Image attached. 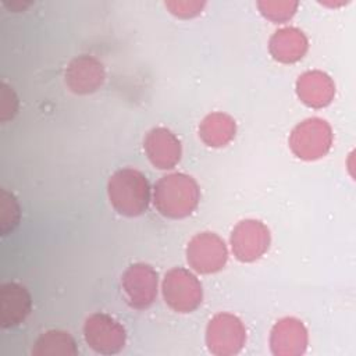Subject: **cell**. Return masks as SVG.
Segmentation results:
<instances>
[{
	"label": "cell",
	"mask_w": 356,
	"mask_h": 356,
	"mask_svg": "<svg viewBox=\"0 0 356 356\" xmlns=\"http://www.w3.org/2000/svg\"><path fill=\"white\" fill-rule=\"evenodd\" d=\"M200 200L197 182L188 174L171 172L163 175L153 189V203L157 211L168 218L191 216Z\"/></svg>",
	"instance_id": "1"
},
{
	"label": "cell",
	"mask_w": 356,
	"mask_h": 356,
	"mask_svg": "<svg viewBox=\"0 0 356 356\" xmlns=\"http://www.w3.org/2000/svg\"><path fill=\"white\" fill-rule=\"evenodd\" d=\"M107 196L113 209L125 217L143 214L152 199L150 184L143 172L135 168L117 170L107 182Z\"/></svg>",
	"instance_id": "2"
},
{
	"label": "cell",
	"mask_w": 356,
	"mask_h": 356,
	"mask_svg": "<svg viewBox=\"0 0 356 356\" xmlns=\"http://www.w3.org/2000/svg\"><path fill=\"white\" fill-rule=\"evenodd\" d=\"M288 142L292 153L298 159L306 161L318 160L332 146V129L323 118H306L292 129Z\"/></svg>",
	"instance_id": "3"
},
{
	"label": "cell",
	"mask_w": 356,
	"mask_h": 356,
	"mask_svg": "<svg viewBox=\"0 0 356 356\" xmlns=\"http://www.w3.org/2000/svg\"><path fill=\"white\" fill-rule=\"evenodd\" d=\"M164 302L177 313L196 310L203 299V288L197 277L184 267L168 270L161 282Z\"/></svg>",
	"instance_id": "4"
},
{
	"label": "cell",
	"mask_w": 356,
	"mask_h": 356,
	"mask_svg": "<svg viewBox=\"0 0 356 356\" xmlns=\"http://www.w3.org/2000/svg\"><path fill=\"white\" fill-rule=\"evenodd\" d=\"M246 328L242 320L231 313H217L206 327V345L216 356H231L242 350Z\"/></svg>",
	"instance_id": "5"
},
{
	"label": "cell",
	"mask_w": 356,
	"mask_h": 356,
	"mask_svg": "<svg viewBox=\"0 0 356 356\" xmlns=\"http://www.w3.org/2000/svg\"><path fill=\"white\" fill-rule=\"evenodd\" d=\"M228 260L225 242L214 232H199L186 246V261L199 274H214L224 268Z\"/></svg>",
	"instance_id": "6"
},
{
	"label": "cell",
	"mask_w": 356,
	"mask_h": 356,
	"mask_svg": "<svg viewBox=\"0 0 356 356\" xmlns=\"http://www.w3.org/2000/svg\"><path fill=\"white\" fill-rule=\"evenodd\" d=\"M86 345L100 355H115L122 350L127 341L124 325L106 313H93L83 323Z\"/></svg>",
	"instance_id": "7"
},
{
	"label": "cell",
	"mask_w": 356,
	"mask_h": 356,
	"mask_svg": "<svg viewBox=\"0 0 356 356\" xmlns=\"http://www.w3.org/2000/svg\"><path fill=\"white\" fill-rule=\"evenodd\" d=\"M270 229L260 220L246 218L239 221L229 238L231 250L236 260L252 263L259 260L270 248Z\"/></svg>",
	"instance_id": "8"
},
{
	"label": "cell",
	"mask_w": 356,
	"mask_h": 356,
	"mask_svg": "<svg viewBox=\"0 0 356 356\" xmlns=\"http://www.w3.org/2000/svg\"><path fill=\"white\" fill-rule=\"evenodd\" d=\"M121 286L128 305L143 310L153 305L159 289V275L146 263H135L127 267L121 277Z\"/></svg>",
	"instance_id": "9"
},
{
	"label": "cell",
	"mask_w": 356,
	"mask_h": 356,
	"mask_svg": "<svg viewBox=\"0 0 356 356\" xmlns=\"http://www.w3.org/2000/svg\"><path fill=\"white\" fill-rule=\"evenodd\" d=\"M145 153L153 167L171 170L181 160L182 149L179 139L167 128H152L143 139Z\"/></svg>",
	"instance_id": "10"
},
{
	"label": "cell",
	"mask_w": 356,
	"mask_h": 356,
	"mask_svg": "<svg viewBox=\"0 0 356 356\" xmlns=\"http://www.w3.org/2000/svg\"><path fill=\"white\" fill-rule=\"evenodd\" d=\"M307 342V330L305 324L295 317L278 320L270 332V349L275 356L303 355Z\"/></svg>",
	"instance_id": "11"
},
{
	"label": "cell",
	"mask_w": 356,
	"mask_h": 356,
	"mask_svg": "<svg viewBox=\"0 0 356 356\" xmlns=\"http://www.w3.org/2000/svg\"><path fill=\"white\" fill-rule=\"evenodd\" d=\"M106 72L103 64L93 56H78L70 61L65 70V83L76 95L96 92L104 82Z\"/></svg>",
	"instance_id": "12"
},
{
	"label": "cell",
	"mask_w": 356,
	"mask_h": 356,
	"mask_svg": "<svg viewBox=\"0 0 356 356\" xmlns=\"http://www.w3.org/2000/svg\"><path fill=\"white\" fill-rule=\"evenodd\" d=\"M296 95L303 104L313 108L328 106L335 96V83L323 71L313 70L303 72L296 81Z\"/></svg>",
	"instance_id": "13"
},
{
	"label": "cell",
	"mask_w": 356,
	"mask_h": 356,
	"mask_svg": "<svg viewBox=\"0 0 356 356\" xmlns=\"http://www.w3.org/2000/svg\"><path fill=\"white\" fill-rule=\"evenodd\" d=\"M32 299L28 289L17 282H6L0 288V323L3 328L15 327L29 314Z\"/></svg>",
	"instance_id": "14"
},
{
	"label": "cell",
	"mask_w": 356,
	"mask_h": 356,
	"mask_svg": "<svg viewBox=\"0 0 356 356\" xmlns=\"http://www.w3.org/2000/svg\"><path fill=\"white\" fill-rule=\"evenodd\" d=\"M309 47L306 35L295 26H284L275 31L268 40V51L274 60L292 64L303 58Z\"/></svg>",
	"instance_id": "15"
},
{
	"label": "cell",
	"mask_w": 356,
	"mask_h": 356,
	"mask_svg": "<svg viewBox=\"0 0 356 356\" xmlns=\"http://www.w3.org/2000/svg\"><path fill=\"white\" fill-rule=\"evenodd\" d=\"M236 134L235 120L221 111L207 114L199 125V136L210 147L227 146Z\"/></svg>",
	"instance_id": "16"
},
{
	"label": "cell",
	"mask_w": 356,
	"mask_h": 356,
	"mask_svg": "<svg viewBox=\"0 0 356 356\" xmlns=\"http://www.w3.org/2000/svg\"><path fill=\"white\" fill-rule=\"evenodd\" d=\"M35 356H75L78 348L70 332L61 330H50L43 332L35 342L32 349Z\"/></svg>",
	"instance_id": "17"
},
{
	"label": "cell",
	"mask_w": 356,
	"mask_h": 356,
	"mask_svg": "<svg viewBox=\"0 0 356 356\" xmlns=\"http://www.w3.org/2000/svg\"><path fill=\"white\" fill-rule=\"evenodd\" d=\"M19 204L7 189L0 191V232L10 234L19 222Z\"/></svg>",
	"instance_id": "18"
},
{
	"label": "cell",
	"mask_w": 356,
	"mask_h": 356,
	"mask_svg": "<svg viewBox=\"0 0 356 356\" xmlns=\"http://www.w3.org/2000/svg\"><path fill=\"white\" fill-rule=\"evenodd\" d=\"M299 3L298 1H259L257 8L260 14L273 22H285L291 19Z\"/></svg>",
	"instance_id": "19"
},
{
	"label": "cell",
	"mask_w": 356,
	"mask_h": 356,
	"mask_svg": "<svg viewBox=\"0 0 356 356\" xmlns=\"http://www.w3.org/2000/svg\"><path fill=\"white\" fill-rule=\"evenodd\" d=\"M0 88V120L4 122L15 115L18 110V99L13 88L7 83H1Z\"/></svg>",
	"instance_id": "20"
},
{
	"label": "cell",
	"mask_w": 356,
	"mask_h": 356,
	"mask_svg": "<svg viewBox=\"0 0 356 356\" xmlns=\"http://www.w3.org/2000/svg\"><path fill=\"white\" fill-rule=\"evenodd\" d=\"M165 7L171 14L179 18H192L202 13L204 3L203 1H168Z\"/></svg>",
	"instance_id": "21"
}]
</instances>
